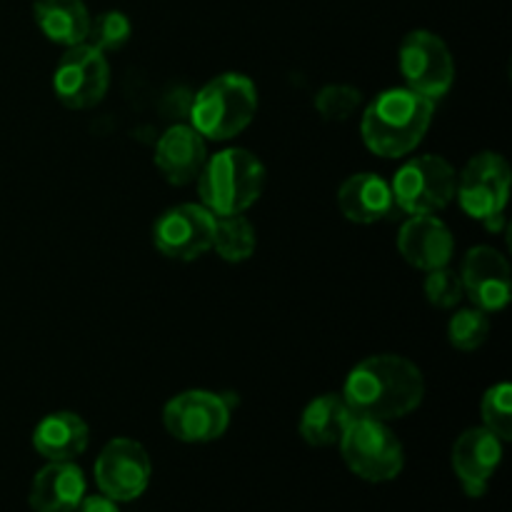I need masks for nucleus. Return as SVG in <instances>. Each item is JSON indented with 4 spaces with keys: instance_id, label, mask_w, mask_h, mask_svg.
<instances>
[{
    "instance_id": "b1692460",
    "label": "nucleus",
    "mask_w": 512,
    "mask_h": 512,
    "mask_svg": "<svg viewBox=\"0 0 512 512\" xmlns=\"http://www.w3.org/2000/svg\"><path fill=\"white\" fill-rule=\"evenodd\" d=\"M133 35V23L120 10H105V13L90 18L88 40L85 43L95 45L98 50L108 53V50H120Z\"/></svg>"
},
{
    "instance_id": "423d86ee",
    "label": "nucleus",
    "mask_w": 512,
    "mask_h": 512,
    "mask_svg": "<svg viewBox=\"0 0 512 512\" xmlns=\"http://www.w3.org/2000/svg\"><path fill=\"white\" fill-rule=\"evenodd\" d=\"M458 173L443 155H418L398 168L390 190L408 215H435L455 198Z\"/></svg>"
},
{
    "instance_id": "6ab92c4d",
    "label": "nucleus",
    "mask_w": 512,
    "mask_h": 512,
    "mask_svg": "<svg viewBox=\"0 0 512 512\" xmlns=\"http://www.w3.org/2000/svg\"><path fill=\"white\" fill-rule=\"evenodd\" d=\"M90 440L88 423L78 413H50L35 425L33 430V448L40 458L48 463H63V460H75L85 453Z\"/></svg>"
},
{
    "instance_id": "9b49d317",
    "label": "nucleus",
    "mask_w": 512,
    "mask_h": 512,
    "mask_svg": "<svg viewBox=\"0 0 512 512\" xmlns=\"http://www.w3.org/2000/svg\"><path fill=\"white\" fill-rule=\"evenodd\" d=\"M215 215L200 203H180L165 210L153 225V245L170 260L200 258L213 248Z\"/></svg>"
},
{
    "instance_id": "0eeeda50",
    "label": "nucleus",
    "mask_w": 512,
    "mask_h": 512,
    "mask_svg": "<svg viewBox=\"0 0 512 512\" xmlns=\"http://www.w3.org/2000/svg\"><path fill=\"white\" fill-rule=\"evenodd\" d=\"M400 73L405 88L440 100L455 83V60L440 35L430 30H413L400 43Z\"/></svg>"
},
{
    "instance_id": "a878e982",
    "label": "nucleus",
    "mask_w": 512,
    "mask_h": 512,
    "mask_svg": "<svg viewBox=\"0 0 512 512\" xmlns=\"http://www.w3.org/2000/svg\"><path fill=\"white\" fill-rule=\"evenodd\" d=\"M360 105H363V93L353 85H325L315 95V110L320 113V118L330 120V123H343L350 115L358 113Z\"/></svg>"
},
{
    "instance_id": "5701e85b",
    "label": "nucleus",
    "mask_w": 512,
    "mask_h": 512,
    "mask_svg": "<svg viewBox=\"0 0 512 512\" xmlns=\"http://www.w3.org/2000/svg\"><path fill=\"white\" fill-rule=\"evenodd\" d=\"M488 315L490 313L475 308V305H470V308H460L448 323L450 345L463 350V353H473V350H478L490 335Z\"/></svg>"
},
{
    "instance_id": "1a4fd4ad",
    "label": "nucleus",
    "mask_w": 512,
    "mask_h": 512,
    "mask_svg": "<svg viewBox=\"0 0 512 512\" xmlns=\"http://www.w3.org/2000/svg\"><path fill=\"white\" fill-rule=\"evenodd\" d=\"M110 85V65L103 50L90 43L70 45L53 73V90L70 110H88L105 98Z\"/></svg>"
},
{
    "instance_id": "cd10ccee",
    "label": "nucleus",
    "mask_w": 512,
    "mask_h": 512,
    "mask_svg": "<svg viewBox=\"0 0 512 512\" xmlns=\"http://www.w3.org/2000/svg\"><path fill=\"white\" fill-rule=\"evenodd\" d=\"M73 512H120L115 500H110L108 495H83L78 505H75Z\"/></svg>"
},
{
    "instance_id": "2eb2a0df",
    "label": "nucleus",
    "mask_w": 512,
    "mask_h": 512,
    "mask_svg": "<svg viewBox=\"0 0 512 512\" xmlns=\"http://www.w3.org/2000/svg\"><path fill=\"white\" fill-rule=\"evenodd\" d=\"M398 250L405 263L430 273L450 265L455 240L448 225L435 215H410L398 233Z\"/></svg>"
},
{
    "instance_id": "f257e3e1",
    "label": "nucleus",
    "mask_w": 512,
    "mask_h": 512,
    "mask_svg": "<svg viewBox=\"0 0 512 512\" xmlns=\"http://www.w3.org/2000/svg\"><path fill=\"white\" fill-rule=\"evenodd\" d=\"M425 395L418 365L405 355L380 353L360 360L348 373L343 400L358 418L398 420L413 413Z\"/></svg>"
},
{
    "instance_id": "f03ea898",
    "label": "nucleus",
    "mask_w": 512,
    "mask_h": 512,
    "mask_svg": "<svg viewBox=\"0 0 512 512\" xmlns=\"http://www.w3.org/2000/svg\"><path fill=\"white\" fill-rule=\"evenodd\" d=\"M435 115V100L410 88L383 90L365 108L360 133L370 153L403 158L420 145Z\"/></svg>"
},
{
    "instance_id": "dca6fc26",
    "label": "nucleus",
    "mask_w": 512,
    "mask_h": 512,
    "mask_svg": "<svg viewBox=\"0 0 512 512\" xmlns=\"http://www.w3.org/2000/svg\"><path fill=\"white\" fill-rule=\"evenodd\" d=\"M153 158L168 183L188 185L198 180L208 160V148H205V138L193 125H173L160 135Z\"/></svg>"
},
{
    "instance_id": "aec40b11",
    "label": "nucleus",
    "mask_w": 512,
    "mask_h": 512,
    "mask_svg": "<svg viewBox=\"0 0 512 512\" xmlns=\"http://www.w3.org/2000/svg\"><path fill=\"white\" fill-rule=\"evenodd\" d=\"M33 18L50 43L70 48L88 40L90 13L83 0H35Z\"/></svg>"
},
{
    "instance_id": "20e7f679",
    "label": "nucleus",
    "mask_w": 512,
    "mask_h": 512,
    "mask_svg": "<svg viewBox=\"0 0 512 512\" xmlns=\"http://www.w3.org/2000/svg\"><path fill=\"white\" fill-rule=\"evenodd\" d=\"M258 113V88L243 73H223L198 90L190 125L205 140H230L243 133Z\"/></svg>"
},
{
    "instance_id": "39448f33",
    "label": "nucleus",
    "mask_w": 512,
    "mask_h": 512,
    "mask_svg": "<svg viewBox=\"0 0 512 512\" xmlns=\"http://www.w3.org/2000/svg\"><path fill=\"white\" fill-rule=\"evenodd\" d=\"M338 445L345 465L368 483H388L403 470V445L383 420L353 415Z\"/></svg>"
},
{
    "instance_id": "bb28decb",
    "label": "nucleus",
    "mask_w": 512,
    "mask_h": 512,
    "mask_svg": "<svg viewBox=\"0 0 512 512\" xmlns=\"http://www.w3.org/2000/svg\"><path fill=\"white\" fill-rule=\"evenodd\" d=\"M423 290L428 303H433L435 308H455L465 295L460 273L450 270L448 265L438 270H430V273L425 275Z\"/></svg>"
},
{
    "instance_id": "4be33fe9",
    "label": "nucleus",
    "mask_w": 512,
    "mask_h": 512,
    "mask_svg": "<svg viewBox=\"0 0 512 512\" xmlns=\"http://www.w3.org/2000/svg\"><path fill=\"white\" fill-rule=\"evenodd\" d=\"M255 245V225L245 218L243 213L238 215H215V230H213V248L228 263H243V260L253 258Z\"/></svg>"
},
{
    "instance_id": "f8f14e48",
    "label": "nucleus",
    "mask_w": 512,
    "mask_h": 512,
    "mask_svg": "<svg viewBox=\"0 0 512 512\" xmlns=\"http://www.w3.org/2000/svg\"><path fill=\"white\" fill-rule=\"evenodd\" d=\"M150 473L153 465L148 453L138 440L130 438L110 440L95 460V483L100 493L115 503H130L140 498L148 488Z\"/></svg>"
},
{
    "instance_id": "9d476101",
    "label": "nucleus",
    "mask_w": 512,
    "mask_h": 512,
    "mask_svg": "<svg viewBox=\"0 0 512 512\" xmlns=\"http://www.w3.org/2000/svg\"><path fill=\"white\" fill-rule=\"evenodd\" d=\"M510 165L500 153H485L473 155L463 173L458 175V185H455V198L460 200V208L470 215V218L485 220L498 218L505 213V205L510 198Z\"/></svg>"
},
{
    "instance_id": "4468645a",
    "label": "nucleus",
    "mask_w": 512,
    "mask_h": 512,
    "mask_svg": "<svg viewBox=\"0 0 512 512\" xmlns=\"http://www.w3.org/2000/svg\"><path fill=\"white\" fill-rule=\"evenodd\" d=\"M450 460L465 493L470 498H480L503 460V440L488 428H470L455 440Z\"/></svg>"
},
{
    "instance_id": "393cba45",
    "label": "nucleus",
    "mask_w": 512,
    "mask_h": 512,
    "mask_svg": "<svg viewBox=\"0 0 512 512\" xmlns=\"http://www.w3.org/2000/svg\"><path fill=\"white\" fill-rule=\"evenodd\" d=\"M480 415H483V428L498 435L500 440L512 438V388L510 383H498L483 395L480 403Z\"/></svg>"
},
{
    "instance_id": "a211bd4d",
    "label": "nucleus",
    "mask_w": 512,
    "mask_h": 512,
    "mask_svg": "<svg viewBox=\"0 0 512 512\" xmlns=\"http://www.w3.org/2000/svg\"><path fill=\"white\" fill-rule=\"evenodd\" d=\"M338 208L358 225L380 223L395 208L393 190L385 178L375 173H355L343 180L338 190Z\"/></svg>"
},
{
    "instance_id": "6e6552de",
    "label": "nucleus",
    "mask_w": 512,
    "mask_h": 512,
    "mask_svg": "<svg viewBox=\"0 0 512 512\" xmlns=\"http://www.w3.org/2000/svg\"><path fill=\"white\" fill-rule=\"evenodd\" d=\"M233 400L213 390H185L163 410L165 430L180 443H210L228 430Z\"/></svg>"
},
{
    "instance_id": "f3484780",
    "label": "nucleus",
    "mask_w": 512,
    "mask_h": 512,
    "mask_svg": "<svg viewBox=\"0 0 512 512\" xmlns=\"http://www.w3.org/2000/svg\"><path fill=\"white\" fill-rule=\"evenodd\" d=\"M85 495V475L73 460L48 463L30 485L33 512H73Z\"/></svg>"
},
{
    "instance_id": "7ed1b4c3",
    "label": "nucleus",
    "mask_w": 512,
    "mask_h": 512,
    "mask_svg": "<svg viewBox=\"0 0 512 512\" xmlns=\"http://www.w3.org/2000/svg\"><path fill=\"white\" fill-rule=\"evenodd\" d=\"M265 188V168L250 150L228 148L205 160L198 175L200 205L213 215L245 213Z\"/></svg>"
},
{
    "instance_id": "ddd939ff",
    "label": "nucleus",
    "mask_w": 512,
    "mask_h": 512,
    "mask_svg": "<svg viewBox=\"0 0 512 512\" xmlns=\"http://www.w3.org/2000/svg\"><path fill=\"white\" fill-rule=\"evenodd\" d=\"M460 280H463V293L473 300L475 308L485 313H498L510 303V263L500 250L490 245H478L465 255Z\"/></svg>"
},
{
    "instance_id": "412c9836",
    "label": "nucleus",
    "mask_w": 512,
    "mask_h": 512,
    "mask_svg": "<svg viewBox=\"0 0 512 512\" xmlns=\"http://www.w3.org/2000/svg\"><path fill=\"white\" fill-rule=\"evenodd\" d=\"M350 420H353V413L343 395H318L305 405L303 415H300V435L313 448H328V445L340 443Z\"/></svg>"
}]
</instances>
